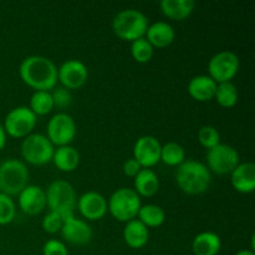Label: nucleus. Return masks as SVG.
Here are the masks:
<instances>
[{
	"mask_svg": "<svg viewBox=\"0 0 255 255\" xmlns=\"http://www.w3.org/2000/svg\"><path fill=\"white\" fill-rule=\"evenodd\" d=\"M22 82L35 91H51L57 82V67L45 56L32 55L22 60L19 67Z\"/></svg>",
	"mask_w": 255,
	"mask_h": 255,
	"instance_id": "obj_1",
	"label": "nucleus"
},
{
	"mask_svg": "<svg viewBox=\"0 0 255 255\" xmlns=\"http://www.w3.org/2000/svg\"><path fill=\"white\" fill-rule=\"evenodd\" d=\"M176 182L182 192L189 196H197L209 188L212 176L206 164L193 159H186L177 168Z\"/></svg>",
	"mask_w": 255,
	"mask_h": 255,
	"instance_id": "obj_2",
	"label": "nucleus"
},
{
	"mask_svg": "<svg viewBox=\"0 0 255 255\" xmlns=\"http://www.w3.org/2000/svg\"><path fill=\"white\" fill-rule=\"evenodd\" d=\"M148 29V19L142 11L126 9L116 14L112 20V30L117 37L126 41H134L144 37Z\"/></svg>",
	"mask_w": 255,
	"mask_h": 255,
	"instance_id": "obj_3",
	"label": "nucleus"
},
{
	"mask_svg": "<svg viewBox=\"0 0 255 255\" xmlns=\"http://www.w3.org/2000/svg\"><path fill=\"white\" fill-rule=\"evenodd\" d=\"M29 171L22 161L9 158L0 164V193L6 196H19L27 186Z\"/></svg>",
	"mask_w": 255,
	"mask_h": 255,
	"instance_id": "obj_4",
	"label": "nucleus"
},
{
	"mask_svg": "<svg viewBox=\"0 0 255 255\" xmlns=\"http://www.w3.org/2000/svg\"><path fill=\"white\" fill-rule=\"evenodd\" d=\"M141 199L138 194L132 188H119L111 194L107 201V211L119 222H127L137 218Z\"/></svg>",
	"mask_w": 255,
	"mask_h": 255,
	"instance_id": "obj_5",
	"label": "nucleus"
},
{
	"mask_svg": "<svg viewBox=\"0 0 255 255\" xmlns=\"http://www.w3.org/2000/svg\"><path fill=\"white\" fill-rule=\"evenodd\" d=\"M46 206L51 212H57L64 218L74 216L76 209V193L69 182L57 179L49 186L45 192Z\"/></svg>",
	"mask_w": 255,
	"mask_h": 255,
	"instance_id": "obj_6",
	"label": "nucleus"
},
{
	"mask_svg": "<svg viewBox=\"0 0 255 255\" xmlns=\"http://www.w3.org/2000/svg\"><path fill=\"white\" fill-rule=\"evenodd\" d=\"M55 147L46 136L41 133H30L21 143V156L26 163L42 166L51 162Z\"/></svg>",
	"mask_w": 255,
	"mask_h": 255,
	"instance_id": "obj_7",
	"label": "nucleus"
},
{
	"mask_svg": "<svg viewBox=\"0 0 255 255\" xmlns=\"http://www.w3.org/2000/svg\"><path fill=\"white\" fill-rule=\"evenodd\" d=\"M36 116L26 106H19L10 110L4 120L5 133L14 138H25L36 126Z\"/></svg>",
	"mask_w": 255,
	"mask_h": 255,
	"instance_id": "obj_8",
	"label": "nucleus"
},
{
	"mask_svg": "<svg viewBox=\"0 0 255 255\" xmlns=\"http://www.w3.org/2000/svg\"><path fill=\"white\" fill-rule=\"evenodd\" d=\"M239 153L234 147L229 144L219 143L218 146L208 149L207 153V168L209 172L224 176L231 174L236 169L239 162Z\"/></svg>",
	"mask_w": 255,
	"mask_h": 255,
	"instance_id": "obj_9",
	"label": "nucleus"
},
{
	"mask_svg": "<svg viewBox=\"0 0 255 255\" xmlns=\"http://www.w3.org/2000/svg\"><path fill=\"white\" fill-rule=\"evenodd\" d=\"M46 137L52 146H69L76 136V124L70 115L59 112L47 122Z\"/></svg>",
	"mask_w": 255,
	"mask_h": 255,
	"instance_id": "obj_10",
	"label": "nucleus"
},
{
	"mask_svg": "<svg viewBox=\"0 0 255 255\" xmlns=\"http://www.w3.org/2000/svg\"><path fill=\"white\" fill-rule=\"evenodd\" d=\"M241 61L233 51H221L212 56L208 62V71L212 80L217 84L231 82L239 71Z\"/></svg>",
	"mask_w": 255,
	"mask_h": 255,
	"instance_id": "obj_11",
	"label": "nucleus"
},
{
	"mask_svg": "<svg viewBox=\"0 0 255 255\" xmlns=\"http://www.w3.org/2000/svg\"><path fill=\"white\" fill-rule=\"evenodd\" d=\"M89 77L86 65L80 60H66L57 67V81L67 90H76L84 86Z\"/></svg>",
	"mask_w": 255,
	"mask_h": 255,
	"instance_id": "obj_12",
	"label": "nucleus"
},
{
	"mask_svg": "<svg viewBox=\"0 0 255 255\" xmlns=\"http://www.w3.org/2000/svg\"><path fill=\"white\" fill-rule=\"evenodd\" d=\"M162 144L153 136H142L133 147V158L142 168H151L161 161Z\"/></svg>",
	"mask_w": 255,
	"mask_h": 255,
	"instance_id": "obj_13",
	"label": "nucleus"
},
{
	"mask_svg": "<svg viewBox=\"0 0 255 255\" xmlns=\"http://www.w3.org/2000/svg\"><path fill=\"white\" fill-rule=\"evenodd\" d=\"M60 233L65 241L74 244V246H85L92 238L91 227L86 222L76 218L75 216L64 218V223H62Z\"/></svg>",
	"mask_w": 255,
	"mask_h": 255,
	"instance_id": "obj_14",
	"label": "nucleus"
},
{
	"mask_svg": "<svg viewBox=\"0 0 255 255\" xmlns=\"http://www.w3.org/2000/svg\"><path fill=\"white\" fill-rule=\"evenodd\" d=\"M76 207L81 216L89 221H99L107 213V201L97 192H86L76 202Z\"/></svg>",
	"mask_w": 255,
	"mask_h": 255,
	"instance_id": "obj_15",
	"label": "nucleus"
},
{
	"mask_svg": "<svg viewBox=\"0 0 255 255\" xmlns=\"http://www.w3.org/2000/svg\"><path fill=\"white\" fill-rule=\"evenodd\" d=\"M19 208L27 216H36L46 207L45 191L39 186H26L17 196Z\"/></svg>",
	"mask_w": 255,
	"mask_h": 255,
	"instance_id": "obj_16",
	"label": "nucleus"
},
{
	"mask_svg": "<svg viewBox=\"0 0 255 255\" xmlns=\"http://www.w3.org/2000/svg\"><path fill=\"white\" fill-rule=\"evenodd\" d=\"M232 187L243 194L253 193L255 189V166L252 162L239 163L231 173Z\"/></svg>",
	"mask_w": 255,
	"mask_h": 255,
	"instance_id": "obj_17",
	"label": "nucleus"
},
{
	"mask_svg": "<svg viewBox=\"0 0 255 255\" xmlns=\"http://www.w3.org/2000/svg\"><path fill=\"white\" fill-rule=\"evenodd\" d=\"M188 94L192 99L199 102H207L214 99L217 90V82L208 75H198L189 80Z\"/></svg>",
	"mask_w": 255,
	"mask_h": 255,
	"instance_id": "obj_18",
	"label": "nucleus"
},
{
	"mask_svg": "<svg viewBox=\"0 0 255 255\" xmlns=\"http://www.w3.org/2000/svg\"><path fill=\"white\" fill-rule=\"evenodd\" d=\"M144 37L153 46V49L154 47L162 49V47L169 46L174 41L176 32L168 22L157 21L154 24L148 25Z\"/></svg>",
	"mask_w": 255,
	"mask_h": 255,
	"instance_id": "obj_19",
	"label": "nucleus"
},
{
	"mask_svg": "<svg viewBox=\"0 0 255 255\" xmlns=\"http://www.w3.org/2000/svg\"><path fill=\"white\" fill-rule=\"evenodd\" d=\"M124 239L127 246L132 249H141L148 243V228L138 219L127 222L124 228Z\"/></svg>",
	"mask_w": 255,
	"mask_h": 255,
	"instance_id": "obj_20",
	"label": "nucleus"
},
{
	"mask_svg": "<svg viewBox=\"0 0 255 255\" xmlns=\"http://www.w3.org/2000/svg\"><path fill=\"white\" fill-rule=\"evenodd\" d=\"M221 248V238L213 232H202L192 242V251L196 255H217Z\"/></svg>",
	"mask_w": 255,
	"mask_h": 255,
	"instance_id": "obj_21",
	"label": "nucleus"
},
{
	"mask_svg": "<svg viewBox=\"0 0 255 255\" xmlns=\"http://www.w3.org/2000/svg\"><path fill=\"white\" fill-rule=\"evenodd\" d=\"M194 6L193 0H162L159 2L162 14L177 21L187 19L193 12Z\"/></svg>",
	"mask_w": 255,
	"mask_h": 255,
	"instance_id": "obj_22",
	"label": "nucleus"
},
{
	"mask_svg": "<svg viewBox=\"0 0 255 255\" xmlns=\"http://www.w3.org/2000/svg\"><path fill=\"white\" fill-rule=\"evenodd\" d=\"M52 162L62 172H72L79 167L80 153L72 146L57 147L52 154Z\"/></svg>",
	"mask_w": 255,
	"mask_h": 255,
	"instance_id": "obj_23",
	"label": "nucleus"
},
{
	"mask_svg": "<svg viewBox=\"0 0 255 255\" xmlns=\"http://www.w3.org/2000/svg\"><path fill=\"white\" fill-rule=\"evenodd\" d=\"M134 192L142 197H153L158 192L159 181L151 168H142L134 177Z\"/></svg>",
	"mask_w": 255,
	"mask_h": 255,
	"instance_id": "obj_24",
	"label": "nucleus"
},
{
	"mask_svg": "<svg viewBox=\"0 0 255 255\" xmlns=\"http://www.w3.org/2000/svg\"><path fill=\"white\" fill-rule=\"evenodd\" d=\"M137 219L143 223L147 228H158L166 221V213L163 209L156 204H146L141 206Z\"/></svg>",
	"mask_w": 255,
	"mask_h": 255,
	"instance_id": "obj_25",
	"label": "nucleus"
},
{
	"mask_svg": "<svg viewBox=\"0 0 255 255\" xmlns=\"http://www.w3.org/2000/svg\"><path fill=\"white\" fill-rule=\"evenodd\" d=\"M214 99L218 102L219 106L224 107V109H232L237 105L239 99L238 89L233 82H222V84H217L216 95Z\"/></svg>",
	"mask_w": 255,
	"mask_h": 255,
	"instance_id": "obj_26",
	"label": "nucleus"
},
{
	"mask_svg": "<svg viewBox=\"0 0 255 255\" xmlns=\"http://www.w3.org/2000/svg\"><path fill=\"white\" fill-rule=\"evenodd\" d=\"M29 109L31 110L32 114L35 116H45V115L50 114L54 107V102H52L51 92L50 91H35L30 97V106Z\"/></svg>",
	"mask_w": 255,
	"mask_h": 255,
	"instance_id": "obj_27",
	"label": "nucleus"
},
{
	"mask_svg": "<svg viewBox=\"0 0 255 255\" xmlns=\"http://www.w3.org/2000/svg\"><path fill=\"white\" fill-rule=\"evenodd\" d=\"M161 161L171 167H178L186 161V152L179 143L168 142L161 148Z\"/></svg>",
	"mask_w": 255,
	"mask_h": 255,
	"instance_id": "obj_28",
	"label": "nucleus"
},
{
	"mask_svg": "<svg viewBox=\"0 0 255 255\" xmlns=\"http://www.w3.org/2000/svg\"><path fill=\"white\" fill-rule=\"evenodd\" d=\"M153 46L146 40V37H141L131 42V56L138 64H147L153 57Z\"/></svg>",
	"mask_w": 255,
	"mask_h": 255,
	"instance_id": "obj_29",
	"label": "nucleus"
},
{
	"mask_svg": "<svg viewBox=\"0 0 255 255\" xmlns=\"http://www.w3.org/2000/svg\"><path fill=\"white\" fill-rule=\"evenodd\" d=\"M198 141L204 148L211 149L221 143V134L213 126H203L198 131Z\"/></svg>",
	"mask_w": 255,
	"mask_h": 255,
	"instance_id": "obj_30",
	"label": "nucleus"
},
{
	"mask_svg": "<svg viewBox=\"0 0 255 255\" xmlns=\"http://www.w3.org/2000/svg\"><path fill=\"white\" fill-rule=\"evenodd\" d=\"M16 208L11 197L4 193H0V226H6L11 223L15 218Z\"/></svg>",
	"mask_w": 255,
	"mask_h": 255,
	"instance_id": "obj_31",
	"label": "nucleus"
},
{
	"mask_svg": "<svg viewBox=\"0 0 255 255\" xmlns=\"http://www.w3.org/2000/svg\"><path fill=\"white\" fill-rule=\"evenodd\" d=\"M62 223H64V217L57 212L50 211L42 219V229L49 234L59 233L61 231Z\"/></svg>",
	"mask_w": 255,
	"mask_h": 255,
	"instance_id": "obj_32",
	"label": "nucleus"
},
{
	"mask_svg": "<svg viewBox=\"0 0 255 255\" xmlns=\"http://www.w3.org/2000/svg\"><path fill=\"white\" fill-rule=\"evenodd\" d=\"M51 92L52 102H54V107H59V109H67L71 105L72 96L70 90L65 89V87H56Z\"/></svg>",
	"mask_w": 255,
	"mask_h": 255,
	"instance_id": "obj_33",
	"label": "nucleus"
},
{
	"mask_svg": "<svg viewBox=\"0 0 255 255\" xmlns=\"http://www.w3.org/2000/svg\"><path fill=\"white\" fill-rule=\"evenodd\" d=\"M42 254L44 255H69L66 246L62 242L56 239H50L42 247Z\"/></svg>",
	"mask_w": 255,
	"mask_h": 255,
	"instance_id": "obj_34",
	"label": "nucleus"
},
{
	"mask_svg": "<svg viewBox=\"0 0 255 255\" xmlns=\"http://www.w3.org/2000/svg\"><path fill=\"white\" fill-rule=\"evenodd\" d=\"M142 167L139 166V163L134 158L127 159L124 163V173L126 174V176L132 177V178H134V177L139 173Z\"/></svg>",
	"mask_w": 255,
	"mask_h": 255,
	"instance_id": "obj_35",
	"label": "nucleus"
},
{
	"mask_svg": "<svg viewBox=\"0 0 255 255\" xmlns=\"http://www.w3.org/2000/svg\"><path fill=\"white\" fill-rule=\"evenodd\" d=\"M6 143V133H5V129L2 127V125L0 124V149H2Z\"/></svg>",
	"mask_w": 255,
	"mask_h": 255,
	"instance_id": "obj_36",
	"label": "nucleus"
},
{
	"mask_svg": "<svg viewBox=\"0 0 255 255\" xmlns=\"http://www.w3.org/2000/svg\"><path fill=\"white\" fill-rule=\"evenodd\" d=\"M236 255H255L253 251H241L238 252Z\"/></svg>",
	"mask_w": 255,
	"mask_h": 255,
	"instance_id": "obj_37",
	"label": "nucleus"
}]
</instances>
